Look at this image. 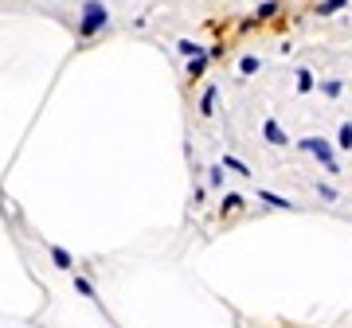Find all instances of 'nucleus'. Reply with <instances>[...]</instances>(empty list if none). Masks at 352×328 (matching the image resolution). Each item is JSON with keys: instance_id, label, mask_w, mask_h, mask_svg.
Here are the masks:
<instances>
[{"instance_id": "f257e3e1", "label": "nucleus", "mask_w": 352, "mask_h": 328, "mask_svg": "<svg viewBox=\"0 0 352 328\" xmlns=\"http://www.w3.org/2000/svg\"><path fill=\"white\" fill-rule=\"evenodd\" d=\"M106 24H110L106 4H102V0H82V16H78V39H94Z\"/></svg>"}, {"instance_id": "f03ea898", "label": "nucleus", "mask_w": 352, "mask_h": 328, "mask_svg": "<svg viewBox=\"0 0 352 328\" xmlns=\"http://www.w3.org/2000/svg\"><path fill=\"white\" fill-rule=\"evenodd\" d=\"M298 149L309 152V156H317V161L325 164V172H340L337 156H333V145H329L325 137H302V141H298Z\"/></svg>"}, {"instance_id": "7ed1b4c3", "label": "nucleus", "mask_w": 352, "mask_h": 328, "mask_svg": "<svg viewBox=\"0 0 352 328\" xmlns=\"http://www.w3.org/2000/svg\"><path fill=\"white\" fill-rule=\"evenodd\" d=\"M263 137L270 141V145H289V137L282 133V126H278L274 117H266V121H263Z\"/></svg>"}, {"instance_id": "20e7f679", "label": "nucleus", "mask_w": 352, "mask_h": 328, "mask_svg": "<svg viewBox=\"0 0 352 328\" xmlns=\"http://www.w3.org/2000/svg\"><path fill=\"white\" fill-rule=\"evenodd\" d=\"M258 200H263V203H270V207H278V211H294V203H289L286 196H278V191L258 188Z\"/></svg>"}, {"instance_id": "39448f33", "label": "nucleus", "mask_w": 352, "mask_h": 328, "mask_svg": "<svg viewBox=\"0 0 352 328\" xmlns=\"http://www.w3.org/2000/svg\"><path fill=\"white\" fill-rule=\"evenodd\" d=\"M309 90H317L314 71H309V67H298V94H309Z\"/></svg>"}, {"instance_id": "423d86ee", "label": "nucleus", "mask_w": 352, "mask_h": 328, "mask_svg": "<svg viewBox=\"0 0 352 328\" xmlns=\"http://www.w3.org/2000/svg\"><path fill=\"white\" fill-rule=\"evenodd\" d=\"M208 63H212V55H208V51H204V55H196V59H188V75L200 78L204 71H208Z\"/></svg>"}, {"instance_id": "0eeeda50", "label": "nucleus", "mask_w": 352, "mask_h": 328, "mask_svg": "<svg viewBox=\"0 0 352 328\" xmlns=\"http://www.w3.org/2000/svg\"><path fill=\"white\" fill-rule=\"evenodd\" d=\"M51 262L59 266V270H71V266H75V258H71L63 246H51Z\"/></svg>"}, {"instance_id": "6e6552de", "label": "nucleus", "mask_w": 352, "mask_h": 328, "mask_svg": "<svg viewBox=\"0 0 352 328\" xmlns=\"http://www.w3.org/2000/svg\"><path fill=\"white\" fill-rule=\"evenodd\" d=\"M215 94H219L215 86L204 90V98H200V114H204V117H212V110H215Z\"/></svg>"}, {"instance_id": "1a4fd4ad", "label": "nucleus", "mask_w": 352, "mask_h": 328, "mask_svg": "<svg viewBox=\"0 0 352 328\" xmlns=\"http://www.w3.org/2000/svg\"><path fill=\"white\" fill-rule=\"evenodd\" d=\"M274 12H278V0H263V4L254 8V24H258V20H270Z\"/></svg>"}, {"instance_id": "9d476101", "label": "nucleus", "mask_w": 352, "mask_h": 328, "mask_svg": "<svg viewBox=\"0 0 352 328\" xmlns=\"http://www.w3.org/2000/svg\"><path fill=\"white\" fill-rule=\"evenodd\" d=\"M223 168H231V172H239V176H251V168H247V164H243L239 156H231V152L223 156Z\"/></svg>"}, {"instance_id": "9b49d317", "label": "nucleus", "mask_w": 352, "mask_h": 328, "mask_svg": "<svg viewBox=\"0 0 352 328\" xmlns=\"http://www.w3.org/2000/svg\"><path fill=\"white\" fill-rule=\"evenodd\" d=\"M176 51H180V55H188V59L204 55V47H200V43H192V39H180V43H176Z\"/></svg>"}, {"instance_id": "f8f14e48", "label": "nucleus", "mask_w": 352, "mask_h": 328, "mask_svg": "<svg viewBox=\"0 0 352 328\" xmlns=\"http://www.w3.org/2000/svg\"><path fill=\"white\" fill-rule=\"evenodd\" d=\"M258 67H263V59H258V55H243V59H239V71H243V75H254Z\"/></svg>"}, {"instance_id": "ddd939ff", "label": "nucleus", "mask_w": 352, "mask_h": 328, "mask_svg": "<svg viewBox=\"0 0 352 328\" xmlns=\"http://www.w3.org/2000/svg\"><path fill=\"white\" fill-rule=\"evenodd\" d=\"M340 90H344V82H337V78L321 82V94H325V98H340Z\"/></svg>"}, {"instance_id": "4468645a", "label": "nucleus", "mask_w": 352, "mask_h": 328, "mask_svg": "<svg viewBox=\"0 0 352 328\" xmlns=\"http://www.w3.org/2000/svg\"><path fill=\"white\" fill-rule=\"evenodd\" d=\"M337 145H340V149H352V121H344V126H340Z\"/></svg>"}, {"instance_id": "2eb2a0df", "label": "nucleus", "mask_w": 352, "mask_h": 328, "mask_svg": "<svg viewBox=\"0 0 352 328\" xmlns=\"http://www.w3.org/2000/svg\"><path fill=\"white\" fill-rule=\"evenodd\" d=\"M344 4H349V0H325V4L317 8V12H321V16H337L340 8H344Z\"/></svg>"}, {"instance_id": "dca6fc26", "label": "nucleus", "mask_w": 352, "mask_h": 328, "mask_svg": "<svg viewBox=\"0 0 352 328\" xmlns=\"http://www.w3.org/2000/svg\"><path fill=\"white\" fill-rule=\"evenodd\" d=\"M239 207H243V196L227 191V196H223V211H239Z\"/></svg>"}, {"instance_id": "f3484780", "label": "nucleus", "mask_w": 352, "mask_h": 328, "mask_svg": "<svg viewBox=\"0 0 352 328\" xmlns=\"http://www.w3.org/2000/svg\"><path fill=\"white\" fill-rule=\"evenodd\" d=\"M317 196H321V200H337V188H333V184H317Z\"/></svg>"}, {"instance_id": "a211bd4d", "label": "nucleus", "mask_w": 352, "mask_h": 328, "mask_svg": "<svg viewBox=\"0 0 352 328\" xmlns=\"http://www.w3.org/2000/svg\"><path fill=\"white\" fill-rule=\"evenodd\" d=\"M75 290L82 293V297H94V285H90L87 278H75Z\"/></svg>"}, {"instance_id": "6ab92c4d", "label": "nucleus", "mask_w": 352, "mask_h": 328, "mask_svg": "<svg viewBox=\"0 0 352 328\" xmlns=\"http://www.w3.org/2000/svg\"><path fill=\"white\" fill-rule=\"evenodd\" d=\"M208 180H212L215 188H219V184H223V168H212V172H208Z\"/></svg>"}]
</instances>
